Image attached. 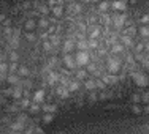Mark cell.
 Here are the masks:
<instances>
[{
	"label": "cell",
	"instance_id": "6da1fadb",
	"mask_svg": "<svg viewBox=\"0 0 149 134\" xmlns=\"http://www.w3.org/2000/svg\"><path fill=\"white\" fill-rule=\"evenodd\" d=\"M74 62L79 66L89 65V52L87 51H78L76 54H74Z\"/></svg>",
	"mask_w": 149,
	"mask_h": 134
},
{
	"label": "cell",
	"instance_id": "7a4b0ae2",
	"mask_svg": "<svg viewBox=\"0 0 149 134\" xmlns=\"http://www.w3.org/2000/svg\"><path fill=\"white\" fill-rule=\"evenodd\" d=\"M106 68H108L109 73H118L120 69V60L118 57H109L108 60H106Z\"/></svg>",
	"mask_w": 149,
	"mask_h": 134
},
{
	"label": "cell",
	"instance_id": "3957f363",
	"mask_svg": "<svg viewBox=\"0 0 149 134\" xmlns=\"http://www.w3.org/2000/svg\"><path fill=\"white\" fill-rule=\"evenodd\" d=\"M133 80L138 84V85H141V87L148 85V77L144 76L143 73H133Z\"/></svg>",
	"mask_w": 149,
	"mask_h": 134
},
{
	"label": "cell",
	"instance_id": "277c9868",
	"mask_svg": "<svg viewBox=\"0 0 149 134\" xmlns=\"http://www.w3.org/2000/svg\"><path fill=\"white\" fill-rule=\"evenodd\" d=\"M125 51H127V47H125V46H122L120 43L113 44V47H111V54H113V57H116V55H120V54H125Z\"/></svg>",
	"mask_w": 149,
	"mask_h": 134
},
{
	"label": "cell",
	"instance_id": "5b68a950",
	"mask_svg": "<svg viewBox=\"0 0 149 134\" xmlns=\"http://www.w3.org/2000/svg\"><path fill=\"white\" fill-rule=\"evenodd\" d=\"M63 63H65V66H67L68 69H74V66H76L74 57H72L70 54H65V55H63Z\"/></svg>",
	"mask_w": 149,
	"mask_h": 134
},
{
	"label": "cell",
	"instance_id": "8992f818",
	"mask_svg": "<svg viewBox=\"0 0 149 134\" xmlns=\"http://www.w3.org/2000/svg\"><path fill=\"white\" fill-rule=\"evenodd\" d=\"M24 29L29 32V33H30V32H33L35 29H37V21H35V19H29L26 24H24Z\"/></svg>",
	"mask_w": 149,
	"mask_h": 134
},
{
	"label": "cell",
	"instance_id": "52a82bcc",
	"mask_svg": "<svg viewBox=\"0 0 149 134\" xmlns=\"http://www.w3.org/2000/svg\"><path fill=\"white\" fill-rule=\"evenodd\" d=\"M73 47H74V40L68 38V40L65 41V44H63V51H65V54H70Z\"/></svg>",
	"mask_w": 149,
	"mask_h": 134
},
{
	"label": "cell",
	"instance_id": "ba28073f",
	"mask_svg": "<svg viewBox=\"0 0 149 134\" xmlns=\"http://www.w3.org/2000/svg\"><path fill=\"white\" fill-rule=\"evenodd\" d=\"M43 98H45V91H43V90L35 91V95H33V103H35V104L41 103V101H43Z\"/></svg>",
	"mask_w": 149,
	"mask_h": 134
},
{
	"label": "cell",
	"instance_id": "9c48e42d",
	"mask_svg": "<svg viewBox=\"0 0 149 134\" xmlns=\"http://www.w3.org/2000/svg\"><path fill=\"white\" fill-rule=\"evenodd\" d=\"M120 44L122 46H132L133 44V41H132V36H127V35H122V36H120Z\"/></svg>",
	"mask_w": 149,
	"mask_h": 134
},
{
	"label": "cell",
	"instance_id": "30bf717a",
	"mask_svg": "<svg viewBox=\"0 0 149 134\" xmlns=\"http://www.w3.org/2000/svg\"><path fill=\"white\" fill-rule=\"evenodd\" d=\"M49 43L54 46V47H59V46H60L59 36H57V35H49Z\"/></svg>",
	"mask_w": 149,
	"mask_h": 134
},
{
	"label": "cell",
	"instance_id": "8fae6325",
	"mask_svg": "<svg viewBox=\"0 0 149 134\" xmlns=\"http://www.w3.org/2000/svg\"><path fill=\"white\" fill-rule=\"evenodd\" d=\"M140 35L143 38H149V25H141L140 27Z\"/></svg>",
	"mask_w": 149,
	"mask_h": 134
},
{
	"label": "cell",
	"instance_id": "7c38bea8",
	"mask_svg": "<svg viewBox=\"0 0 149 134\" xmlns=\"http://www.w3.org/2000/svg\"><path fill=\"white\" fill-rule=\"evenodd\" d=\"M125 3H122V2H114V3H111V8L113 10H125Z\"/></svg>",
	"mask_w": 149,
	"mask_h": 134
},
{
	"label": "cell",
	"instance_id": "4fadbf2b",
	"mask_svg": "<svg viewBox=\"0 0 149 134\" xmlns=\"http://www.w3.org/2000/svg\"><path fill=\"white\" fill-rule=\"evenodd\" d=\"M78 47H79L81 51H86V49H89V44H87V40H79V41H78Z\"/></svg>",
	"mask_w": 149,
	"mask_h": 134
},
{
	"label": "cell",
	"instance_id": "5bb4252c",
	"mask_svg": "<svg viewBox=\"0 0 149 134\" xmlns=\"http://www.w3.org/2000/svg\"><path fill=\"white\" fill-rule=\"evenodd\" d=\"M43 47H45V51H48V52L54 51V46H52L51 43H49L48 40H45V41H43Z\"/></svg>",
	"mask_w": 149,
	"mask_h": 134
},
{
	"label": "cell",
	"instance_id": "9a60e30c",
	"mask_svg": "<svg viewBox=\"0 0 149 134\" xmlns=\"http://www.w3.org/2000/svg\"><path fill=\"white\" fill-rule=\"evenodd\" d=\"M6 80L11 82V84H17L19 82V77H17V74H10L8 77H6Z\"/></svg>",
	"mask_w": 149,
	"mask_h": 134
},
{
	"label": "cell",
	"instance_id": "2e32d148",
	"mask_svg": "<svg viewBox=\"0 0 149 134\" xmlns=\"http://www.w3.org/2000/svg\"><path fill=\"white\" fill-rule=\"evenodd\" d=\"M67 89H68V91H76L78 89H79V84L78 82H70Z\"/></svg>",
	"mask_w": 149,
	"mask_h": 134
},
{
	"label": "cell",
	"instance_id": "e0dca14e",
	"mask_svg": "<svg viewBox=\"0 0 149 134\" xmlns=\"http://www.w3.org/2000/svg\"><path fill=\"white\" fill-rule=\"evenodd\" d=\"M84 85H86L87 90H95V89H97V87H95V80H86Z\"/></svg>",
	"mask_w": 149,
	"mask_h": 134
},
{
	"label": "cell",
	"instance_id": "ac0fdd59",
	"mask_svg": "<svg viewBox=\"0 0 149 134\" xmlns=\"http://www.w3.org/2000/svg\"><path fill=\"white\" fill-rule=\"evenodd\" d=\"M76 77H78V79H86V77H87V71H86V69H79V71H76Z\"/></svg>",
	"mask_w": 149,
	"mask_h": 134
},
{
	"label": "cell",
	"instance_id": "d6986e66",
	"mask_svg": "<svg viewBox=\"0 0 149 134\" xmlns=\"http://www.w3.org/2000/svg\"><path fill=\"white\" fill-rule=\"evenodd\" d=\"M95 87H97V89H100V90H105V89H106V85L103 84V80H102V79H97V80H95Z\"/></svg>",
	"mask_w": 149,
	"mask_h": 134
},
{
	"label": "cell",
	"instance_id": "ffe728a7",
	"mask_svg": "<svg viewBox=\"0 0 149 134\" xmlns=\"http://www.w3.org/2000/svg\"><path fill=\"white\" fill-rule=\"evenodd\" d=\"M17 71H19V74H22V76H29V69H27L26 66H19Z\"/></svg>",
	"mask_w": 149,
	"mask_h": 134
},
{
	"label": "cell",
	"instance_id": "44dd1931",
	"mask_svg": "<svg viewBox=\"0 0 149 134\" xmlns=\"http://www.w3.org/2000/svg\"><path fill=\"white\" fill-rule=\"evenodd\" d=\"M5 71H8V63L0 62V73H5Z\"/></svg>",
	"mask_w": 149,
	"mask_h": 134
},
{
	"label": "cell",
	"instance_id": "7402d4cb",
	"mask_svg": "<svg viewBox=\"0 0 149 134\" xmlns=\"http://www.w3.org/2000/svg\"><path fill=\"white\" fill-rule=\"evenodd\" d=\"M52 13H54V16H62V13H63V10L60 8V6H56L54 10H52Z\"/></svg>",
	"mask_w": 149,
	"mask_h": 134
},
{
	"label": "cell",
	"instance_id": "603a6c76",
	"mask_svg": "<svg viewBox=\"0 0 149 134\" xmlns=\"http://www.w3.org/2000/svg\"><path fill=\"white\" fill-rule=\"evenodd\" d=\"M87 44H89V47L95 49V47L98 46V41H97V40H89V41H87Z\"/></svg>",
	"mask_w": 149,
	"mask_h": 134
},
{
	"label": "cell",
	"instance_id": "cb8c5ba5",
	"mask_svg": "<svg viewBox=\"0 0 149 134\" xmlns=\"http://www.w3.org/2000/svg\"><path fill=\"white\" fill-rule=\"evenodd\" d=\"M98 8H100V11H106L108 8H111V3H102Z\"/></svg>",
	"mask_w": 149,
	"mask_h": 134
},
{
	"label": "cell",
	"instance_id": "d4e9b609",
	"mask_svg": "<svg viewBox=\"0 0 149 134\" xmlns=\"http://www.w3.org/2000/svg\"><path fill=\"white\" fill-rule=\"evenodd\" d=\"M48 25H49L48 19H41V21H40V27H43V29H46Z\"/></svg>",
	"mask_w": 149,
	"mask_h": 134
},
{
	"label": "cell",
	"instance_id": "484cf974",
	"mask_svg": "<svg viewBox=\"0 0 149 134\" xmlns=\"http://www.w3.org/2000/svg\"><path fill=\"white\" fill-rule=\"evenodd\" d=\"M10 58L13 60V63H16V60H17V54L15 51H11V54H10Z\"/></svg>",
	"mask_w": 149,
	"mask_h": 134
},
{
	"label": "cell",
	"instance_id": "4316f807",
	"mask_svg": "<svg viewBox=\"0 0 149 134\" xmlns=\"http://www.w3.org/2000/svg\"><path fill=\"white\" fill-rule=\"evenodd\" d=\"M35 38H37V36H35V33H33V32H30V33H27V40H29V41H33Z\"/></svg>",
	"mask_w": 149,
	"mask_h": 134
},
{
	"label": "cell",
	"instance_id": "83f0119b",
	"mask_svg": "<svg viewBox=\"0 0 149 134\" xmlns=\"http://www.w3.org/2000/svg\"><path fill=\"white\" fill-rule=\"evenodd\" d=\"M21 104H22V106H30V100H27V98H22V100H21Z\"/></svg>",
	"mask_w": 149,
	"mask_h": 134
},
{
	"label": "cell",
	"instance_id": "f1b7e54d",
	"mask_svg": "<svg viewBox=\"0 0 149 134\" xmlns=\"http://www.w3.org/2000/svg\"><path fill=\"white\" fill-rule=\"evenodd\" d=\"M13 129H15V131H21V129H22V126H21L19 123H15V125H13Z\"/></svg>",
	"mask_w": 149,
	"mask_h": 134
},
{
	"label": "cell",
	"instance_id": "f546056e",
	"mask_svg": "<svg viewBox=\"0 0 149 134\" xmlns=\"http://www.w3.org/2000/svg\"><path fill=\"white\" fill-rule=\"evenodd\" d=\"M15 96H16V98H21V90H19V87L15 90Z\"/></svg>",
	"mask_w": 149,
	"mask_h": 134
},
{
	"label": "cell",
	"instance_id": "4dcf8cb0",
	"mask_svg": "<svg viewBox=\"0 0 149 134\" xmlns=\"http://www.w3.org/2000/svg\"><path fill=\"white\" fill-rule=\"evenodd\" d=\"M141 21H143L144 24H146V22H149V14H146V16H144V17H143V19H141Z\"/></svg>",
	"mask_w": 149,
	"mask_h": 134
}]
</instances>
